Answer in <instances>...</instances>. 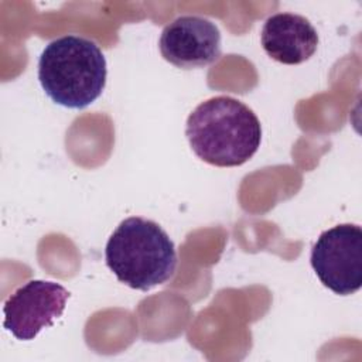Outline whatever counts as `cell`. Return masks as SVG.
<instances>
[{
    "mask_svg": "<svg viewBox=\"0 0 362 362\" xmlns=\"http://www.w3.org/2000/svg\"><path fill=\"white\" fill-rule=\"evenodd\" d=\"M260 41L266 54L274 61L297 65L314 55L318 47V34L305 17L277 13L264 21Z\"/></svg>",
    "mask_w": 362,
    "mask_h": 362,
    "instance_id": "obj_7",
    "label": "cell"
},
{
    "mask_svg": "<svg viewBox=\"0 0 362 362\" xmlns=\"http://www.w3.org/2000/svg\"><path fill=\"white\" fill-rule=\"evenodd\" d=\"M69 291L54 281L30 280L4 303V328L21 341L34 339L58 320L66 305Z\"/></svg>",
    "mask_w": 362,
    "mask_h": 362,
    "instance_id": "obj_5",
    "label": "cell"
},
{
    "mask_svg": "<svg viewBox=\"0 0 362 362\" xmlns=\"http://www.w3.org/2000/svg\"><path fill=\"white\" fill-rule=\"evenodd\" d=\"M102 49L85 37L64 35L45 45L38 59V79L47 96L65 107L83 109L106 85Z\"/></svg>",
    "mask_w": 362,
    "mask_h": 362,
    "instance_id": "obj_2",
    "label": "cell"
},
{
    "mask_svg": "<svg viewBox=\"0 0 362 362\" xmlns=\"http://www.w3.org/2000/svg\"><path fill=\"white\" fill-rule=\"evenodd\" d=\"M185 136L202 161L215 167H236L250 160L260 147L262 126L249 106L221 95L192 110Z\"/></svg>",
    "mask_w": 362,
    "mask_h": 362,
    "instance_id": "obj_1",
    "label": "cell"
},
{
    "mask_svg": "<svg viewBox=\"0 0 362 362\" xmlns=\"http://www.w3.org/2000/svg\"><path fill=\"white\" fill-rule=\"evenodd\" d=\"M161 57L181 69L205 68L221 58V33L215 23L199 16H181L160 35Z\"/></svg>",
    "mask_w": 362,
    "mask_h": 362,
    "instance_id": "obj_6",
    "label": "cell"
},
{
    "mask_svg": "<svg viewBox=\"0 0 362 362\" xmlns=\"http://www.w3.org/2000/svg\"><path fill=\"white\" fill-rule=\"evenodd\" d=\"M105 260L119 281L148 291L170 280L177 267V252L167 232L154 221L130 216L110 235Z\"/></svg>",
    "mask_w": 362,
    "mask_h": 362,
    "instance_id": "obj_3",
    "label": "cell"
},
{
    "mask_svg": "<svg viewBox=\"0 0 362 362\" xmlns=\"http://www.w3.org/2000/svg\"><path fill=\"white\" fill-rule=\"evenodd\" d=\"M311 266L320 281L339 296L362 286V229L341 223L324 230L311 249Z\"/></svg>",
    "mask_w": 362,
    "mask_h": 362,
    "instance_id": "obj_4",
    "label": "cell"
}]
</instances>
